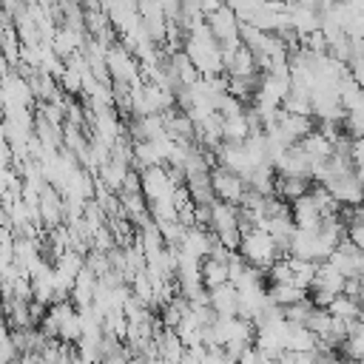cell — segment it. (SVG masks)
<instances>
[{
	"instance_id": "1",
	"label": "cell",
	"mask_w": 364,
	"mask_h": 364,
	"mask_svg": "<svg viewBox=\"0 0 364 364\" xmlns=\"http://www.w3.org/2000/svg\"><path fill=\"white\" fill-rule=\"evenodd\" d=\"M242 256L256 264V267H270L276 259H279V245L273 242L270 233H264L262 228H250V230H242Z\"/></svg>"
},
{
	"instance_id": "2",
	"label": "cell",
	"mask_w": 364,
	"mask_h": 364,
	"mask_svg": "<svg viewBox=\"0 0 364 364\" xmlns=\"http://www.w3.org/2000/svg\"><path fill=\"white\" fill-rule=\"evenodd\" d=\"M330 267H336L344 279H353V276H361L364 273V253L344 236L336 247H333V253L324 259Z\"/></svg>"
},
{
	"instance_id": "3",
	"label": "cell",
	"mask_w": 364,
	"mask_h": 364,
	"mask_svg": "<svg viewBox=\"0 0 364 364\" xmlns=\"http://www.w3.org/2000/svg\"><path fill=\"white\" fill-rule=\"evenodd\" d=\"M210 188H213V196L219 202H228V205L242 202V196H245V179L228 168H216L210 173Z\"/></svg>"
},
{
	"instance_id": "4",
	"label": "cell",
	"mask_w": 364,
	"mask_h": 364,
	"mask_svg": "<svg viewBox=\"0 0 364 364\" xmlns=\"http://www.w3.org/2000/svg\"><path fill=\"white\" fill-rule=\"evenodd\" d=\"M276 191H279V199L282 202H296L299 196H304V193H310V179H304V176H279L276 179Z\"/></svg>"
},
{
	"instance_id": "5",
	"label": "cell",
	"mask_w": 364,
	"mask_h": 364,
	"mask_svg": "<svg viewBox=\"0 0 364 364\" xmlns=\"http://www.w3.org/2000/svg\"><path fill=\"white\" fill-rule=\"evenodd\" d=\"M330 364H353V361H347V358H333Z\"/></svg>"
}]
</instances>
